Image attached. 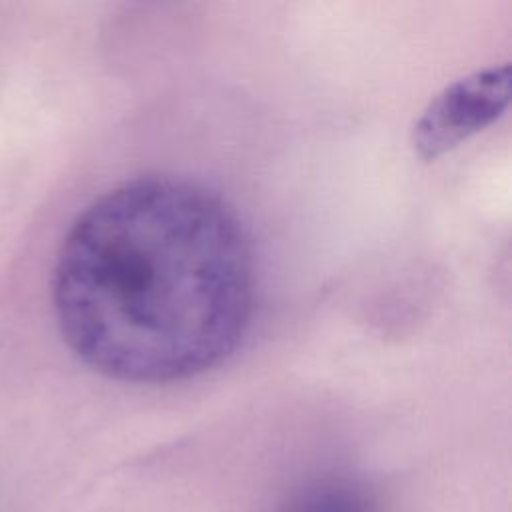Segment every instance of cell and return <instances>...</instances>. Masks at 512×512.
Here are the masks:
<instances>
[{
	"instance_id": "6da1fadb",
	"label": "cell",
	"mask_w": 512,
	"mask_h": 512,
	"mask_svg": "<svg viewBox=\"0 0 512 512\" xmlns=\"http://www.w3.org/2000/svg\"><path fill=\"white\" fill-rule=\"evenodd\" d=\"M52 302L64 342L98 374L184 380L230 356L248 330V238L210 190L134 178L92 200L68 228Z\"/></svg>"
},
{
	"instance_id": "7a4b0ae2",
	"label": "cell",
	"mask_w": 512,
	"mask_h": 512,
	"mask_svg": "<svg viewBox=\"0 0 512 512\" xmlns=\"http://www.w3.org/2000/svg\"><path fill=\"white\" fill-rule=\"evenodd\" d=\"M510 100V66H492L446 86L412 130L414 150L434 160L494 122Z\"/></svg>"
},
{
	"instance_id": "3957f363",
	"label": "cell",
	"mask_w": 512,
	"mask_h": 512,
	"mask_svg": "<svg viewBox=\"0 0 512 512\" xmlns=\"http://www.w3.org/2000/svg\"><path fill=\"white\" fill-rule=\"evenodd\" d=\"M290 512H372L362 494L350 488H322L298 502Z\"/></svg>"
}]
</instances>
